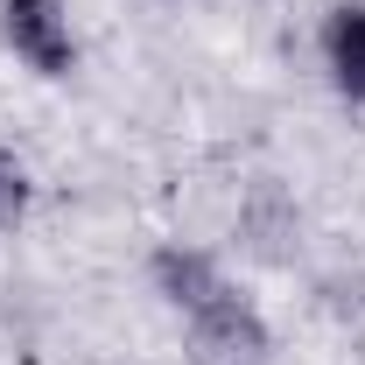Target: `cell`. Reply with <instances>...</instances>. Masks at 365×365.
Returning <instances> with one entry per match:
<instances>
[{
  "label": "cell",
  "instance_id": "2",
  "mask_svg": "<svg viewBox=\"0 0 365 365\" xmlns=\"http://www.w3.org/2000/svg\"><path fill=\"white\" fill-rule=\"evenodd\" d=\"M0 21H7V43L21 49L43 78H63V71H71V21H63V0H7Z\"/></svg>",
  "mask_w": 365,
  "mask_h": 365
},
{
  "label": "cell",
  "instance_id": "4",
  "mask_svg": "<svg viewBox=\"0 0 365 365\" xmlns=\"http://www.w3.org/2000/svg\"><path fill=\"white\" fill-rule=\"evenodd\" d=\"M155 274H162L169 302H182V309H204L211 295H225V281H218V267H211L204 253H162Z\"/></svg>",
  "mask_w": 365,
  "mask_h": 365
},
{
  "label": "cell",
  "instance_id": "5",
  "mask_svg": "<svg viewBox=\"0 0 365 365\" xmlns=\"http://www.w3.org/2000/svg\"><path fill=\"white\" fill-rule=\"evenodd\" d=\"M21 204H29V176L0 155V225H14V218H21Z\"/></svg>",
  "mask_w": 365,
  "mask_h": 365
},
{
  "label": "cell",
  "instance_id": "3",
  "mask_svg": "<svg viewBox=\"0 0 365 365\" xmlns=\"http://www.w3.org/2000/svg\"><path fill=\"white\" fill-rule=\"evenodd\" d=\"M323 49H330L337 85L351 91V98H365V7H337L330 29H323Z\"/></svg>",
  "mask_w": 365,
  "mask_h": 365
},
{
  "label": "cell",
  "instance_id": "1",
  "mask_svg": "<svg viewBox=\"0 0 365 365\" xmlns=\"http://www.w3.org/2000/svg\"><path fill=\"white\" fill-rule=\"evenodd\" d=\"M190 317H197V330H190L197 365H267V323L253 317L239 295H211Z\"/></svg>",
  "mask_w": 365,
  "mask_h": 365
}]
</instances>
